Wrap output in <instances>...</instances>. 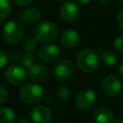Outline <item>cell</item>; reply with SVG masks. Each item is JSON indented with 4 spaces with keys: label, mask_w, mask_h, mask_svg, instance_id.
<instances>
[{
    "label": "cell",
    "mask_w": 123,
    "mask_h": 123,
    "mask_svg": "<svg viewBox=\"0 0 123 123\" xmlns=\"http://www.w3.org/2000/svg\"><path fill=\"white\" fill-rule=\"evenodd\" d=\"M118 69H119V73L123 76V61H122L121 63L119 64V68H118Z\"/></svg>",
    "instance_id": "f546056e"
},
{
    "label": "cell",
    "mask_w": 123,
    "mask_h": 123,
    "mask_svg": "<svg viewBox=\"0 0 123 123\" xmlns=\"http://www.w3.org/2000/svg\"><path fill=\"white\" fill-rule=\"evenodd\" d=\"M75 3L77 4H81V5H84V4H87L88 2H90V0H73Z\"/></svg>",
    "instance_id": "83f0119b"
},
{
    "label": "cell",
    "mask_w": 123,
    "mask_h": 123,
    "mask_svg": "<svg viewBox=\"0 0 123 123\" xmlns=\"http://www.w3.org/2000/svg\"><path fill=\"white\" fill-rule=\"evenodd\" d=\"M61 49L55 44H44L37 51V58L44 63H53L60 59Z\"/></svg>",
    "instance_id": "8992f818"
},
{
    "label": "cell",
    "mask_w": 123,
    "mask_h": 123,
    "mask_svg": "<svg viewBox=\"0 0 123 123\" xmlns=\"http://www.w3.org/2000/svg\"><path fill=\"white\" fill-rule=\"evenodd\" d=\"M96 94L92 89L85 88L82 89L76 96L75 102L78 108L81 110H89L95 104Z\"/></svg>",
    "instance_id": "9c48e42d"
},
{
    "label": "cell",
    "mask_w": 123,
    "mask_h": 123,
    "mask_svg": "<svg viewBox=\"0 0 123 123\" xmlns=\"http://www.w3.org/2000/svg\"><path fill=\"white\" fill-rule=\"evenodd\" d=\"M75 66L70 60L63 59L57 62L53 67V76L60 82L68 81L74 74Z\"/></svg>",
    "instance_id": "5b68a950"
},
{
    "label": "cell",
    "mask_w": 123,
    "mask_h": 123,
    "mask_svg": "<svg viewBox=\"0 0 123 123\" xmlns=\"http://www.w3.org/2000/svg\"><path fill=\"white\" fill-rule=\"evenodd\" d=\"M3 38L4 40L12 45L18 44L24 36V28L19 20L8 21L3 27Z\"/></svg>",
    "instance_id": "3957f363"
},
{
    "label": "cell",
    "mask_w": 123,
    "mask_h": 123,
    "mask_svg": "<svg viewBox=\"0 0 123 123\" xmlns=\"http://www.w3.org/2000/svg\"><path fill=\"white\" fill-rule=\"evenodd\" d=\"M101 61L103 62L104 64H106L108 66H112L117 62L118 57L114 51L106 50L101 54Z\"/></svg>",
    "instance_id": "e0dca14e"
},
{
    "label": "cell",
    "mask_w": 123,
    "mask_h": 123,
    "mask_svg": "<svg viewBox=\"0 0 123 123\" xmlns=\"http://www.w3.org/2000/svg\"><path fill=\"white\" fill-rule=\"evenodd\" d=\"M56 1H65V0H56Z\"/></svg>",
    "instance_id": "d6a6232c"
},
{
    "label": "cell",
    "mask_w": 123,
    "mask_h": 123,
    "mask_svg": "<svg viewBox=\"0 0 123 123\" xmlns=\"http://www.w3.org/2000/svg\"><path fill=\"white\" fill-rule=\"evenodd\" d=\"M15 118V113L9 107L0 108V123H12Z\"/></svg>",
    "instance_id": "2e32d148"
},
{
    "label": "cell",
    "mask_w": 123,
    "mask_h": 123,
    "mask_svg": "<svg viewBox=\"0 0 123 123\" xmlns=\"http://www.w3.org/2000/svg\"><path fill=\"white\" fill-rule=\"evenodd\" d=\"M26 78V72L21 65L12 64L9 66L5 71V79L6 81L12 85V86H18L22 84L25 81Z\"/></svg>",
    "instance_id": "52a82bcc"
},
{
    "label": "cell",
    "mask_w": 123,
    "mask_h": 123,
    "mask_svg": "<svg viewBox=\"0 0 123 123\" xmlns=\"http://www.w3.org/2000/svg\"><path fill=\"white\" fill-rule=\"evenodd\" d=\"M117 24H118L119 28L121 30H123V10H121L119 12V13L117 14Z\"/></svg>",
    "instance_id": "484cf974"
},
{
    "label": "cell",
    "mask_w": 123,
    "mask_h": 123,
    "mask_svg": "<svg viewBox=\"0 0 123 123\" xmlns=\"http://www.w3.org/2000/svg\"><path fill=\"white\" fill-rule=\"evenodd\" d=\"M113 46L118 52H123V34L116 37L113 40Z\"/></svg>",
    "instance_id": "603a6c76"
},
{
    "label": "cell",
    "mask_w": 123,
    "mask_h": 123,
    "mask_svg": "<svg viewBox=\"0 0 123 123\" xmlns=\"http://www.w3.org/2000/svg\"><path fill=\"white\" fill-rule=\"evenodd\" d=\"M76 62L80 70L86 73H90L98 69L100 65V58L95 50L86 48L78 53Z\"/></svg>",
    "instance_id": "6da1fadb"
},
{
    "label": "cell",
    "mask_w": 123,
    "mask_h": 123,
    "mask_svg": "<svg viewBox=\"0 0 123 123\" xmlns=\"http://www.w3.org/2000/svg\"><path fill=\"white\" fill-rule=\"evenodd\" d=\"M41 18V12L37 8H30L24 11L19 16V21L26 25H33L37 23Z\"/></svg>",
    "instance_id": "9a60e30c"
},
{
    "label": "cell",
    "mask_w": 123,
    "mask_h": 123,
    "mask_svg": "<svg viewBox=\"0 0 123 123\" xmlns=\"http://www.w3.org/2000/svg\"><path fill=\"white\" fill-rule=\"evenodd\" d=\"M81 41L80 35L73 29H66L61 35V43L68 49L76 48Z\"/></svg>",
    "instance_id": "8fae6325"
},
{
    "label": "cell",
    "mask_w": 123,
    "mask_h": 123,
    "mask_svg": "<svg viewBox=\"0 0 123 123\" xmlns=\"http://www.w3.org/2000/svg\"><path fill=\"white\" fill-rule=\"evenodd\" d=\"M15 123H30V122L27 121V120H25V119H19V120H17Z\"/></svg>",
    "instance_id": "4dcf8cb0"
},
{
    "label": "cell",
    "mask_w": 123,
    "mask_h": 123,
    "mask_svg": "<svg viewBox=\"0 0 123 123\" xmlns=\"http://www.w3.org/2000/svg\"><path fill=\"white\" fill-rule=\"evenodd\" d=\"M122 88V83L120 79L115 75L107 76L102 83V89L107 96L114 97L119 94Z\"/></svg>",
    "instance_id": "ba28073f"
},
{
    "label": "cell",
    "mask_w": 123,
    "mask_h": 123,
    "mask_svg": "<svg viewBox=\"0 0 123 123\" xmlns=\"http://www.w3.org/2000/svg\"><path fill=\"white\" fill-rule=\"evenodd\" d=\"M34 37L40 42L48 43L56 39L58 37V27L52 21H42L36 25L34 28Z\"/></svg>",
    "instance_id": "7a4b0ae2"
},
{
    "label": "cell",
    "mask_w": 123,
    "mask_h": 123,
    "mask_svg": "<svg viewBox=\"0 0 123 123\" xmlns=\"http://www.w3.org/2000/svg\"><path fill=\"white\" fill-rule=\"evenodd\" d=\"M37 40L35 37H27L26 39H24L23 44H22L24 52H31L32 53L37 47Z\"/></svg>",
    "instance_id": "ffe728a7"
},
{
    "label": "cell",
    "mask_w": 123,
    "mask_h": 123,
    "mask_svg": "<svg viewBox=\"0 0 123 123\" xmlns=\"http://www.w3.org/2000/svg\"><path fill=\"white\" fill-rule=\"evenodd\" d=\"M98 2H100V3H109V2H111V0H97Z\"/></svg>",
    "instance_id": "1f68e13d"
},
{
    "label": "cell",
    "mask_w": 123,
    "mask_h": 123,
    "mask_svg": "<svg viewBox=\"0 0 123 123\" xmlns=\"http://www.w3.org/2000/svg\"><path fill=\"white\" fill-rule=\"evenodd\" d=\"M34 62H35V58L31 52H24V54H22L21 59H20V62L22 66L28 68L32 64H34Z\"/></svg>",
    "instance_id": "44dd1931"
},
{
    "label": "cell",
    "mask_w": 123,
    "mask_h": 123,
    "mask_svg": "<svg viewBox=\"0 0 123 123\" xmlns=\"http://www.w3.org/2000/svg\"><path fill=\"white\" fill-rule=\"evenodd\" d=\"M48 68L42 64L34 63L30 67H28L27 70V76L28 78L33 82H42L44 81L48 76Z\"/></svg>",
    "instance_id": "7c38bea8"
},
{
    "label": "cell",
    "mask_w": 123,
    "mask_h": 123,
    "mask_svg": "<svg viewBox=\"0 0 123 123\" xmlns=\"http://www.w3.org/2000/svg\"><path fill=\"white\" fill-rule=\"evenodd\" d=\"M95 123H113L114 115L112 111L106 106H99L93 111Z\"/></svg>",
    "instance_id": "5bb4252c"
},
{
    "label": "cell",
    "mask_w": 123,
    "mask_h": 123,
    "mask_svg": "<svg viewBox=\"0 0 123 123\" xmlns=\"http://www.w3.org/2000/svg\"><path fill=\"white\" fill-rule=\"evenodd\" d=\"M30 116L35 123H47L52 118V112L45 106H37L32 110Z\"/></svg>",
    "instance_id": "4fadbf2b"
},
{
    "label": "cell",
    "mask_w": 123,
    "mask_h": 123,
    "mask_svg": "<svg viewBox=\"0 0 123 123\" xmlns=\"http://www.w3.org/2000/svg\"><path fill=\"white\" fill-rule=\"evenodd\" d=\"M71 96V92H70V89L66 86H63V85H61L57 87L56 89V97L59 101H62V102H66L69 100Z\"/></svg>",
    "instance_id": "ac0fdd59"
},
{
    "label": "cell",
    "mask_w": 123,
    "mask_h": 123,
    "mask_svg": "<svg viewBox=\"0 0 123 123\" xmlns=\"http://www.w3.org/2000/svg\"><path fill=\"white\" fill-rule=\"evenodd\" d=\"M8 54L3 51L2 49H0V69L3 68L4 66H6V64L8 63Z\"/></svg>",
    "instance_id": "d4e9b609"
},
{
    "label": "cell",
    "mask_w": 123,
    "mask_h": 123,
    "mask_svg": "<svg viewBox=\"0 0 123 123\" xmlns=\"http://www.w3.org/2000/svg\"><path fill=\"white\" fill-rule=\"evenodd\" d=\"M12 7L9 0H0V22L7 19L11 13Z\"/></svg>",
    "instance_id": "d6986e66"
},
{
    "label": "cell",
    "mask_w": 123,
    "mask_h": 123,
    "mask_svg": "<svg viewBox=\"0 0 123 123\" xmlns=\"http://www.w3.org/2000/svg\"><path fill=\"white\" fill-rule=\"evenodd\" d=\"M19 99L26 105H34L40 102L43 98V88L35 83L24 85L19 90Z\"/></svg>",
    "instance_id": "277c9868"
},
{
    "label": "cell",
    "mask_w": 123,
    "mask_h": 123,
    "mask_svg": "<svg viewBox=\"0 0 123 123\" xmlns=\"http://www.w3.org/2000/svg\"><path fill=\"white\" fill-rule=\"evenodd\" d=\"M16 5H18V6H27V5H29L33 0H12Z\"/></svg>",
    "instance_id": "4316f807"
},
{
    "label": "cell",
    "mask_w": 123,
    "mask_h": 123,
    "mask_svg": "<svg viewBox=\"0 0 123 123\" xmlns=\"http://www.w3.org/2000/svg\"><path fill=\"white\" fill-rule=\"evenodd\" d=\"M60 16L66 22H74L79 17V8L75 2L66 1L60 8Z\"/></svg>",
    "instance_id": "30bf717a"
},
{
    "label": "cell",
    "mask_w": 123,
    "mask_h": 123,
    "mask_svg": "<svg viewBox=\"0 0 123 123\" xmlns=\"http://www.w3.org/2000/svg\"><path fill=\"white\" fill-rule=\"evenodd\" d=\"M113 123H123V119L120 117H116V118H114Z\"/></svg>",
    "instance_id": "f1b7e54d"
},
{
    "label": "cell",
    "mask_w": 123,
    "mask_h": 123,
    "mask_svg": "<svg viewBox=\"0 0 123 123\" xmlns=\"http://www.w3.org/2000/svg\"><path fill=\"white\" fill-rule=\"evenodd\" d=\"M9 98V91L8 89L4 86L0 85V105L5 103Z\"/></svg>",
    "instance_id": "cb8c5ba5"
},
{
    "label": "cell",
    "mask_w": 123,
    "mask_h": 123,
    "mask_svg": "<svg viewBox=\"0 0 123 123\" xmlns=\"http://www.w3.org/2000/svg\"><path fill=\"white\" fill-rule=\"evenodd\" d=\"M21 56H22V54H21L19 51L12 50V51H10L9 54H8V59H9V61L12 62H16L20 61Z\"/></svg>",
    "instance_id": "7402d4cb"
},
{
    "label": "cell",
    "mask_w": 123,
    "mask_h": 123,
    "mask_svg": "<svg viewBox=\"0 0 123 123\" xmlns=\"http://www.w3.org/2000/svg\"><path fill=\"white\" fill-rule=\"evenodd\" d=\"M119 1H123V0H119Z\"/></svg>",
    "instance_id": "836d02e7"
}]
</instances>
